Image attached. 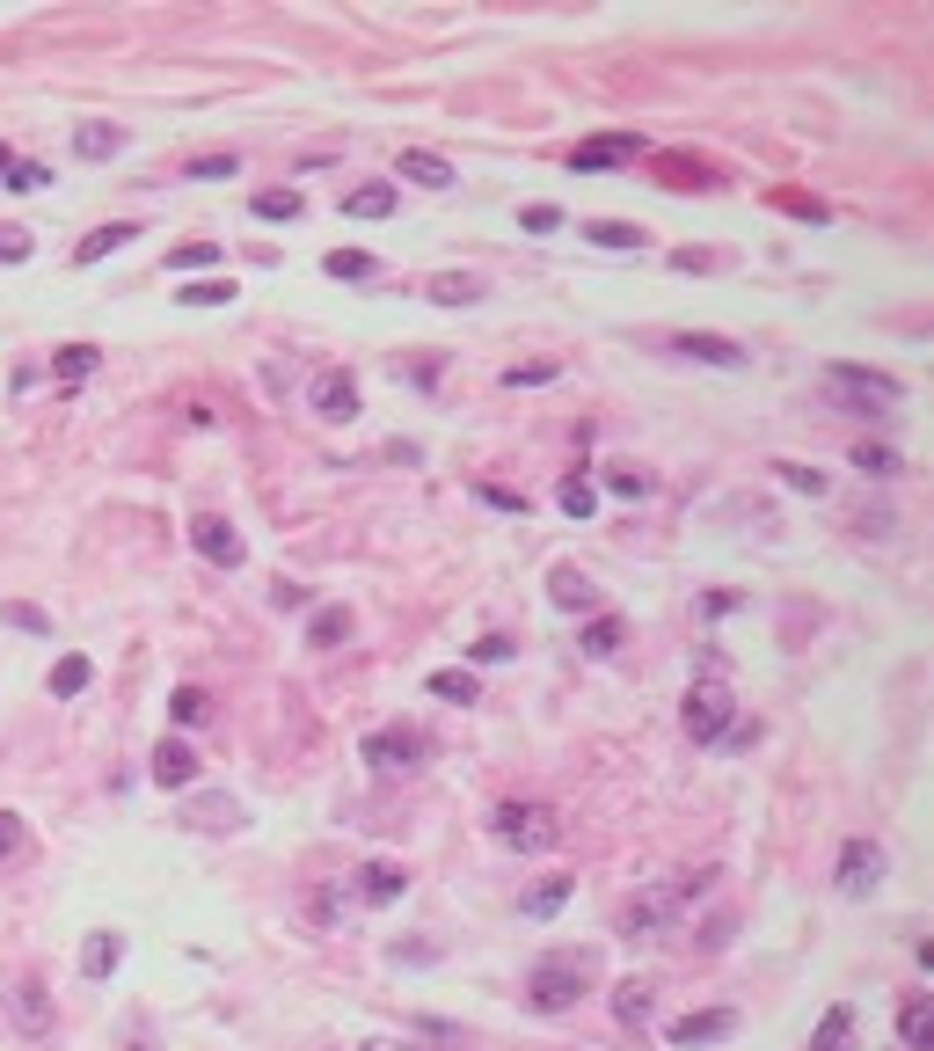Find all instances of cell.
<instances>
[{
  "label": "cell",
  "mask_w": 934,
  "mask_h": 1051,
  "mask_svg": "<svg viewBox=\"0 0 934 1051\" xmlns=\"http://www.w3.org/2000/svg\"><path fill=\"white\" fill-rule=\"evenodd\" d=\"M599 986V949H547L526 963V1008L533 1016H569Z\"/></svg>",
  "instance_id": "cell-1"
},
{
  "label": "cell",
  "mask_w": 934,
  "mask_h": 1051,
  "mask_svg": "<svg viewBox=\"0 0 934 1051\" xmlns=\"http://www.w3.org/2000/svg\"><path fill=\"white\" fill-rule=\"evenodd\" d=\"M818 387H825V402H840L846 417H876V409H899L905 402V387L891 380V373L846 366V358H840V366H825V380H818Z\"/></svg>",
  "instance_id": "cell-2"
},
{
  "label": "cell",
  "mask_w": 934,
  "mask_h": 1051,
  "mask_svg": "<svg viewBox=\"0 0 934 1051\" xmlns=\"http://www.w3.org/2000/svg\"><path fill=\"white\" fill-rule=\"evenodd\" d=\"M490 833H496V847H512V855H547V847L563 840V818H555L547 804L504 796V804L490 810Z\"/></svg>",
  "instance_id": "cell-3"
},
{
  "label": "cell",
  "mask_w": 934,
  "mask_h": 1051,
  "mask_svg": "<svg viewBox=\"0 0 934 1051\" xmlns=\"http://www.w3.org/2000/svg\"><path fill=\"white\" fill-rule=\"evenodd\" d=\"M738 723V701H730L723 680H694L687 701H679V731L694 737V745H723V731Z\"/></svg>",
  "instance_id": "cell-4"
},
{
  "label": "cell",
  "mask_w": 934,
  "mask_h": 1051,
  "mask_svg": "<svg viewBox=\"0 0 934 1051\" xmlns=\"http://www.w3.org/2000/svg\"><path fill=\"white\" fill-rule=\"evenodd\" d=\"M358 759H366L372 774H409V767H423V759H431V737L409 731V723H380V731H366Z\"/></svg>",
  "instance_id": "cell-5"
},
{
  "label": "cell",
  "mask_w": 934,
  "mask_h": 1051,
  "mask_svg": "<svg viewBox=\"0 0 934 1051\" xmlns=\"http://www.w3.org/2000/svg\"><path fill=\"white\" fill-rule=\"evenodd\" d=\"M191 548L212 562V570H242L248 562V541L234 533V519H219V511H197L191 519Z\"/></svg>",
  "instance_id": "cell-6"
},
{
  "label": "cell",
  "mask_w": 934,
  "mask_h": 1051,
  "mask_svg": "<svg viewBox=\"0 0 934 1051\" xmlns=\"http://www.w3.org/2000/svg\"><path fill=\"white\" fill-rule=\"evenodd\" d=\"M307 409H315V417H329V424L358 417V380H351V366H321L315 380H307Z\"/></svg>",
  "instance_id": "cell-7"
},
{
  "label": "cell",
  "mask_w": 934,
  "mask_h": 1051,
  "mask_svg": "<svg viewBox=\"0 0 934 1051\" xmlns=\"http://www.w3.org/2000/svg\"><path fill=\"white\" fill-rule=\"evenodd\" d=\"M883 869H891V861H883L876 840H846V847H840V869H832V884H840L846 898H869V891L883 884Z\"/></svg>",
  "instance_id": "cell-8"
},
{
  "label": "cell",
  "mask_w": 934,
  "mask_h": 1051,
  "mask_svg": "<svg viewBox=\"0 0 934 1051\" xmlns=\"http://www.w3.org/2000/svg\"><path fill=\"white\" fill-rule=\"evenodd\" d=\"M671 358H694V366H745V344L738 336H701V329H671L665 336Z\"/></svg>",
  "instance_id": "cell-9"
},
{
  "label": "cell",
  "mask_w": 934,
  "mask_h": 1051,
  "mask_svg": "<svg viewBox=\"0 0 934 1051\" xmlns=\"http://www.w3.org/2000/svg\"><path fill=\"white\" fill-rule=\"evenodd\" d=\"M665 1037H671L679 1051H701V1044H723V1037H738V1016H730V1008H694V1016H679Z\"/></svg>",
  "instance_id": "cell-10"
},
{
  "label": "cell",
  "mask_w": 934,
  "mask_h": 1051,
  "mask_svg": "<svg viewBox=\"0 0 934 1051\" xmlns=\"http://www.w3.org/2000/svg\"><path fill=\"white\" fill-rule=\"evenodd\" d=\"M635 154H643V132H614V140H584L577 154H569V169H577V175H599V169L635 161Z\"/></svg>",
  "instance_id": "cell-11"
},
{
  "label": "cell",
  "mask_w": 934,
  "mask_h": 1051,
  "mask_svg": "<svg viewBox=\"0 0 934 1051\" xmlns=\"http://www.w3.org/2000/svg\"><path fill=\"white\" fill-rule=\"evenodd\" d=\"M8 1016H16L22 1037H44V1030H52V993H44V979H22L16 993H8Z\"/></svg>",
  "instance_id": "cell-12"
},
{
  "label": "cell",
  "mask_w": 934,
  "mask_h": 1051,
  "mask_svg": "<svg viewBox=\"0 0 934 1051\" xmlns=\"http://www.w3.org/2000/svg\"><path fill=\"white\" fill-rule=\"evenodd\" d=\"M402 183H423V191H453V161L445 154H431V146H402Z\"/></svg>",
  "instance_id": "cell-13"
},
{
  "label": "cell",
  "mask_w": 934,
  "mask_h": 1051,
  "mask_svg": "<svg viewBox=\"0 0 934 1051\" xmlns=\"http://www.w3.org/2000/svg\"><path fill=\"white\" fill-rule=\"evenodd\" d=\"M154 782L161 788H191L197 782V753L183 745V737H161L154 745Z\"/></svg>",
  "instance_id": "cell-14"
},
{
  "label": "cell",
  "mask_w": 934,
  "mask_h": 1051,
  "mask_svg": "<svg viewBox=\"0 0 934 1051\" xmlns=\"http://www.w3.org/2000/svg\"><path fill=\"white\" fill-rule=\"evenodd\" d=\"M351 884H358V898H366V906H394V898L409 891V876L394 869V861H366V869H358Z\"/></svg>",
  "instance_id": "cell-15"
},
{
  "label": "cell",
  "mask_w": 934,
  "mask_h": 1051,
  "mask_svg": "<svg viewBox=\"0 0 934 1051\" xmlns=\"http://www.w3.org/2000/svg\"><path fill=\"white\" fill-rule=\"evenodd\" d=\"M394 205H402L394 183H358V191H343V220H394Z\"/></svg>",
  "instance_id": "cell-16"
},
{
  "label": "cell",
  "mask_w": 934,
  "mask_h": 1051,
  "mask_svg": "<svg viewBox=\"0 0 934 1051\" xmlns=\"http://www.w3.org/2000/svg\"><path fill=\"white\" fill-rule=\"evenodd\" d=\"M547 599H555L563 613H584L592 606V578H584L577 562H555V570H547Z\"/></svg>",
  "instance_id": "cell-17"
},
{
  "label": "cell",
  "mask_w": 934,
  "mask_h": 1051,
  "mask_svg": "<svg viewBox=\"0 0 934 1051\" xmlns=\"http://www.w3.org/2000/svg\"><path fill=\"white\" fill-rule=\"evenodd\" d=\"M423 299H439V307H468V299H482V278H475V271H439V278H423Z\"/></svg>",
  "instance_id": "cell-18"
},
{
  "label": "cell",
  "mask_w": 934,
  "mask_h": 1051,
  "mask_svg": "<svg viewBox=\"0 0 934 1051\" xmlns=\"http://www.w3.org/2000/svg\"><path fill=\"white\" fill-rule=\"evenodd\" d=\"M351 635V606H315L307 613V650H336Z\"/></svg>",
  "instance_id": "cell-19"
},
{
  "label": "cell",
  "mask_w": 934,
  "mask_h": 1051,
  "mask_svg": "<svg viewBox=\"0 0 934 1051\" xmlns=\"http://www.w3.org/2000/svg\"><path fill=\"white\" fill-rule=\"evenodd\" d=\"M569 891H577L569 876H541V884L526 891V920H555V912L569 906Z\"/></svg>",
  "instance_id": "cell-20"
},
{
  "label": "cell",
  "mask_w": 934,
  "mask_h": 1051,
  "mask_svg": "<svg viewBox=\"0 0 934 1051\" xmlns=\"http://www.w3.org/2000/svg\"><path fill=\"white\" fill-rule=\"evenodd\" d=\"M899 1037H905L913 1051H934V1008H927L920 993H913V1000H899Z\"/></svg>",
  "instance_id": "cell-21"
},
{
  "label": "cell",
  "mask_w": 934,
  "mask_h": 1051,
  "mask_svg": "<svg viewBox=\"0 0 934 1051\" xmlns=\"http://www.w3.org/2000/svg\"><path fill=\"white\" fill-rule=\"evenodd\" d=\"M117 957H124V935H89L81 942V979H110Z\"/></svg>",
  "instance_id": "cell-22"
},
{
  "label": "cell",
  "mask_w": 934,
  "mask_h": 1051,
  "mask_svg": "<svg viewBox=\"0 0 934 1051\" xmlns=\"http://www.w3.org/2000/svg\"><path fill=\"white\" fill-rule=\"evenodd\" d=\"M620 635H628V629H620V613H592V621H584V643H577V650H584V657H614Z\"/></svg>",
  "instance_id": "cell-23"
},
{
  "label": "cell",
  "mask_w": 934,
  "mask_h": 1051,
  "mask_svg": "<svg viewBox=\"0 0 934 1051\" xmlns=\"http://www.w3.org/2000/svg\"><path fill=\"white\" fill-rule=\"evenodd\" d=\"M846 460H854L862 475H876V482L905 468V460H899V446H883V438H854V453H846Z\"/></svg>",
  "instance_id": "cell-24"
},
{
  "label": "cell",
  "mask_w": 934,
  "mask_h": 1051,
  "mask_svg": "<svg viewBox=\"0 0 934 1051\" xmlns=\"http://www.w3.org/2000/svg\"><path fill=\"white\" fill-rule=\"evenodd\" d=\"M176 175L183 183H227V175H242V154H191Z\"/></svg>",
  "instance_id": "cell-25"
},
{
  "label": "cell",
  "mask_w": 934,
  "mask_h": 1051,
  "mask_svg": "<svg viewBox=\"0 0 934 1051\" xmlns=\"http://www.w3.org/2000/svg\"><path fill=\"white\" fill-rule=\"evenodd\" d=\"M124 242H140V227H132V220H117V227H95L89 242L73 248V263H103L110 248H124Z\"/></svg>",
  "instance_id": "cell-26"
},
{
  "label": "cell",
  "mask_w": 934,
  "mask_h": 1051,
  "mask_svg": "<svg viewBox=\"0 0 934 1051\" xmlns=\"http://www.w3.org/2000/svg\"><path fill=\"white\" fill-rule=\"evenodd\" d=\"M854 1044V1008H825V1022H818V1037H811V1051H846Z\"/></svg>",
  "instance_id": "cell-27"
},
{
  "label": "cell",
  "mask_w": 934,
  "mask_h": 1051,
  "mask_svg": "<svg viewBox=\"0 0 934 1051\" xmlns=\"http://www.w3.org/2000/svg\"><path fill=\"white\" fill-rule=\"evenodd\" d=\"M117 146H124L117 124H81V132H73V154H81V161H110Z\"/></svg>",
  "instance_id": "cell-28"
},
{
  "label": "cell",
  "mask_w": 934,
  "mask_h": 1051,
  "mask_svg": "<svg viewBox=\"0 0 934 1051\" xmlns=\"http://www.w3.org/2000/svg\"><path fill=\"white\" fill-rule=\"evenodd\" d=\"M584 242H599V248H643V227H628V220H584Z\"/></svg>",
  "instance_id": "cell-29"
},
{
  "label": "cell",
  "mask_w": 934,
  "mask_h": 1051,
  "mask_svg": "<svg viewBox=\"0 0 934 1051\" xmlns=\"http://www.w3.org/2000/svg\"><path fill=\"white\" fill-rule=\"evenodd\" d=\"M89 680H95V665H89V657H81V650H66V657H59V665H52V694H59V701H73V694H81V686H89Z\"/></svg>",
  "instance_id": "cell-30"
},
{
  "label": "cell",
  "mask_w": 934,
  "mask_h": 1051,
  "mask_svg": "<svg viewBox=\"0 0 934 1051\" xmlns=\"http://www.w3.org/2000/svg\"><path fill=\"white\" fill-rule=\"evenodd\" d=\"M168 716H176L183 731H197V723H212V694L205 686H176V694H168Z\"/></svg>",
  "instance_id": "cell-31"
},
{
  "label": "cell",
  "mask_w": 934,
  "mask_h": 1051,
  "mask_svg": "<svg viewBox=\"0 0 934 1051\" xmlns=\"http://www.w3.org/2000/svg\"><path fill=\"white\" fill-rule=\"evenodd\" d=\"M423 686H431L439 701H460V708H475V694H482V686H475V672H460V665H453V672H431Z\"/></svg>",
  "instance_id": "cell-32"
},
{
  "label": "cell",
  "mask_w": 934,
  "mask_h": 1051,
  "mask_svg": "<svg viewBox=\"0 0 934 1051\" xmlns=\"http://www.w3.org/2000/svg\"><path fill=\"white\" fill-rule=\"evenodd\" d=\"M614 1016L628 1022V1030H635V1022H650V986H643V979H620V986H614Z\"/></svg>",
  "instance_id": "cell-33"
},
{
  "label": "cell",
  "mask_w": 934,
  "mask_h": 1051,
  "mask_svg": "<svg viewBox=\"0 0 934 1051\" xmlns=\"http://www.w3.org/2000/svg\"><path fill=\"white\" fill-rule=\"evenodd\" d=\"M95 358H103L95 344H66V350L52 358V380H66V387H73V380H89V373H95Z\"/></svg>",
  "instance_id": "cell-34"
},
{
  "label": "cell",
  "mask_w": 934,
  "mask_h": 1051,
  "mask_svg": "<svg viewBox=\"0 0 934 1051\" xmlns=\"http://www.w3.org/2000/svg\"><path fill=\"white\" fill-rule=\"evenodd\" d=\"M774 475H781V482H789L796 497H825V475H818L811 460H774Z\"/></svg>",
  "instance_id": "cell-35"
},
{
  "label": "cell",
  "mask_w": 934,
  "mask_h": 1051,
  "mask_svg": "<svg viewBox=\"0 0 934 1051\" xmlns=\"http://www.w3.org/2000/svg\"><path fill=\"white\" fill-rule=\"evenodd\" d=\"M555 504H563L569 519H592V511H599V490H592V482H584V475H569L563 490H555Z\"/></svg>",
  "instance_id": "cell-36"
},
{
  "label": "cell",
  "mask_w": 934,
  "mask_h": 1051,
  "mask_svg": "<svg viewBox=\"0 0 934 1051\" xmlns=\"http://www.w3.org/2000/svg\"><path fill=\"white\" fill-rule=\"evenodd\" d=\"M307 197L300 191H256V220H300Z\"/></svg>",
  "instance_id": "cell-37"
},
{
  "label": "cell",
  "mask_w": 934,
  "mask_h": 1051,
  "mask_svg": "<svg viewBox=\"0 0 934 1051\" xmlns=\"http://www.w3.org/2000/svg\"><path fill=\"white\" fill-rule=\"evenodd\" d=\"M321 271H329V278H372V256H366V248H329Z\"/></svg>",
  "instance_id": "cell-38"
},
{
  "label": "cell",
  "mask_w": 934,
  "mask_h": 1051,
  "mask_svg": "<svg viewBox=\"0 0 934 1051\" xmlns=\"http://www.w3.org/2000/svg\"><path fill=\"white\" fill-rule=\"evenodd\" d=\"M183 307H219V299H234V278H197V285H183Z\"/></svg>",
  "instance_id": "cell-39"
},
{
  "label": "cell",
  "mask_w": 934,
  "mask_h": 1051,
  "mask_svg": "<svg viewBox=\"0 0 934 1051\" xmlns=\"http://www.w3.org/2000/svg\"><path fill=\"white\" fill-rule=\"evenodd\" d=\"M197 825H205V833H227V825H242V804L212 796V804H197Z\"/></svg>",
  "instance_id": "cell-40"
},
{
  "label": "cell",
  "mask_w": 934,
  "mask_h": 1051,
  "mask_svg": "<svg viewBox=\"0 0 934 1051\" xmlns=\"http://www.w3.org/2000/svg\"><path fill=\"white\" fill-rule=\"evenodd\" d=\"M8 621H16L22 635H52V621H44V606H30V599H8Z\"/></svg>",
  "instance_id": "cell-41"
},
{
  "label": "cell",
  "mask_w": 934,
  "mask_h": 1051,
  "mask_svg": "<svg viewBox=\"0 0 934 1051\" xmlns=\"http://www.w3.org/2000/svg\"><path fill=\"white\" fill-rule=\"evenodd\" d=\"M555 373H563L555 358H533V366H512V373H504V387H541V380H555Z\"/></svg>",
  "instance_id": "cell-42"
},
{
  "label": "cell",
  "mask_w": 934,
  "mask_h": 1051,
  "mask_svg": "<svg viewBox=\"0 0 934 1051\" xmlns=\"http://www.w3.org/2000/svg\"><path fill=\"white\" fill-rule=\"evenodd\" d=\"M44 183H52L44 161H16V169H8V191H44Z\"/></svg>",
  "instance_id": "cell-43"
},
{
  "label": "cell",
  "mask_w": 934,
  "mask_h": 1051,
  "mask_svg": "<svg viewBox=\"0 0 934 1051\" xmlns=\"http://www.w3.org/2000/svg\"><path fill=\"white\" fill-rule=\"evenodd\" d=\"M212 263H219V248H212V242H183L176 248V271H212Z\"/></svg>",
  "instance_id": "cell-44"
},
{
  "label": "cell",
  "mask_w": 934,
  "mask_h": 1051,
  "mask_svg": "<svg viewBox=\"0 0 934 1051\" xmlns=\"http://www.w3.org/2000/svg\"><path fill=\"white\" fill-rule=\"evenodd\" d=\"M519 227H526V234H555V227H563V212H555V205H526V212H519Z\"/></svg>",
  "instance_id": "cell-45"
},
{
  "label": "cell",
  "mask_w": 934,
  "mask_h": 1051,
  "mask_svg": "<svg viewBox=\"0 0 934 1051\" xmlns=\"http://www.w3.org/2000/svg\"><path fill=\"white\" fill-rule=\"evenodd\" d=\"M468 657H475V665H504V657H512V635H482Z\"/></svg>",
  "instance_id": "cell-46"
},
{
  "label": "cell",
  "mask_w": 934,
  "mask_h": 1051,
  "mask_svg": "<svg viewBox=\"0 0 934 1051\" xmlns=\"http://www.w3.org/2000/svg\"><path fill=\"white\" fill-rule=\"evenodd\" d=\"M16 855H22V818L0 810V861H16Z\"/></svg>",
  "instance_id": "cell-47"
},
{
  "label": "cell",
  "mask_w": 934,
  "mask_h": 1051,
  "mask_svg": "<svg viewBox=\"0 0 934 1051\" xmlns=\"http://www.w3.org/2000/svg\"><path fill=\"white\" fill-rule=\"evenodd\" d=\"M475 497H482V504H496V511H526V497H519V490H496V482H475Z\"/></svg>",
  "instance_id": "cell-48"
},
{
  "label": "cell",
  "mask_w": 934,
  "mask_h": 1051,
  "mask_svg": "<svg viewBox=\"0 0 934 1051\" xmlns=\"http://www.w3.org/2000/svg\"><path fill=\"white\" fill-rule=\"evenodd\" d=\"M22 256H30V234H22V227H0V263H22Z\"/></svg>",
  "instance_id": "cell-49"
},
{
  "label": "cell",
  "mask_w": 934,
  "mask_h": 1051,
  "mask_svg": "<svg viewBox=\"0 0 934 1051\" xmlns=\"http://www.w3.org/2000/svg\"><path fill=\"white\" fill-rule=\"evenodd\" d=\"M643 490H650V475H628V468L614 475V497H643Z\"/></svg>",
  "instance_id": "cell-50"
},
{
  "label": "cell",
  "mask_w": 934,
  "mask_h": 1051,
  "mask_svg": "<svg viewBox=\"0 0 934 1051\" xmlns=\"http://www.w3.org/2000/svg\"><path fill=\"white\" fill-rule=\"evenodd\" d=\"M315 912H321V920H336V912H343V884H329V891L315 898Z\"/></svg>",
  "instance_id": "cell-51"
},
{
  "label": "cell",
  "mask_w": 934,
  "mask_h": 1051,
  "mask_svg": "<svg viewBox=\"0 0 934 1051\" xmlns=\"http://www.w3.org/2000/svg\"><path fill=\"white\" fill-rule=\"evenodd\" d=\"M8 169H16V146H8V140H0V175H8Z\"/></svg>",
  "instance_id": "cell-52"
}]
</instances>
